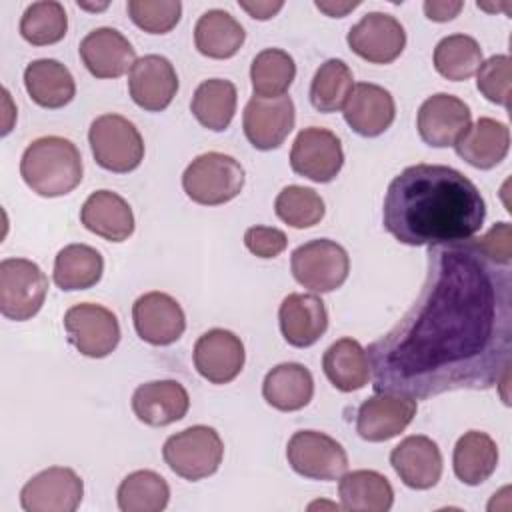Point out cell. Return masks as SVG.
<instances>
[{
    "label": "cell",
    "instance_id": "1",
    "mask_svg": "<svg viewBox=\"0 0 512 512\" xmlns=\"http://www.w3.org/2000/svg\"><path fill=\"white\" fill-rule=\"evenodd\" d=\"M418 300L366 354L376 392L426 400L510 374L512 266L470 240L428 246Z\"/></svg>",
    "mask_w": 512,
    "mask_h": 512
},
{
    "label": "cell",
    "instance_id": "2",
    "mask_svg": "<svg viewBox=\"0 0 512 512\" xmlns=\"http://www.w3.org/2000/svg\"><path fill=\"white\" fill-rule=\"evenodd\" d=\"M486 218L476 184L444 164H414L388 184L382 222L402 244L436 246L470 240Z\"/></svg>",
    "mask_w": 512,
    "mask_h": 512
},
{
    "label": "cell",
    "instance_id": "3",
    "mask_svg": "<svg viewBox=\"0 0 512 512\" xmlns=\"http://www.w3.org/2000/svg\"><path fill=\"white\" fill-rule=\"evenodd\" d=\"M82 156L76 144L62 136H42L28 144L20 160L26 186L44 198L72 192L82 182Z\"/></svg>",
    "mask_w": 512,
    "mask_h": 512
},
{
    "label": "cell",
    "instance_id": "4",
    "mask_svg": "<svg viewBox=\"0 0 512 512\" xmlns=\"http://www.w3.org/2000/svg\"><path fill=\"white\" fill-rule=\"evenodd\" d=\"M244 186L242 164L222 152L196 156L182 174L186 196L202 206H220L234 200Z\"/></svg>",
    "mask_w": 512,
    "mask_h": 512
},
{
    "label": "cell",
    "instance_id": "5",
    "mask_svg": "<svg viewBox=\"0 0 512 512\" xmlns=\"http://www.w3.org/2000/svg\"><path fill=\"white\" fill-rule=\"evenodd\" d=\"M162 458L176 476L196 482L220 468L224 442L212 426L196 424L172 434L162 446Z\"/></svg>",
    "mask_w": 512,
    "mask_h": 512
},
{
    "label": "cell",
    "instance_id": "6",
    "mask_svg": "<svg viewBox=\"0 0 512 512\" xmlns=\"http://www.w3.org/2000/svg\"><path fill=\"white\" fill-rule=\"evenodd\" d=\"M88 142L96 164L108 172H132L144 158V140L138 128L120 114L94 118L88 130Z\"/></svg>",
    "mask_w": 512,
    "mask_h": 512
},
{
    "label": "cell",
    "instance_id": "7",
    "mask_svg": "<svg viewBox=\"0 0 512 512\" xmlns=\"http://www.w3.org/2000/svg\"><path fill=\"white\" fill-rule=\"evenodd\" d=\"M294 280L314 294L340 288L350 272V258L344 246L328 238L300 244L290 258Z\"/></svg>",
    "mask_w": 512,
    "mask_h": 512
},
{
    "label": "cell",
    "instance_id": "8",
    "mask_svg": "<svg viewBox=\"0 0 512 512\" xmlns=\"http://www.w3.org/2000/svg\"><path fill=\"white\" fill-rule=\"evenodd\" d=\"M48 294V278L42 268L26 258L0 262V312L8 320L24 322L36 316Z\"/></svg>",
    "mask_w": 512,
    "mask_h": 512
},
{
    "label": "cell",
    "instance_id": "9",
    "mask_svg": "<svg viewBox=\"0 0 512 512\" xmlns=\"http://www.w3.org/2000/svg\"><path fill=\"white\" fill-rule=\"evenodd\" d=\"M286 458L292 470L310 480H340L348 470V454L338 440L318 430H298L290 436Z\"/></svg>",
    "mask_w": 512,
    "mask_h": 512
},
{
    "label": "cell",
    "instance_id": "10",
    "mask_svg": "<svg viewBox=\"0 0 512 512\" xmlns=\"http://www.w3.org/2000/svg\"><path fill=\"white\" fill-rule=\"evenodd\" d=\"M64 330L70 344L88 358H106L120 342V324L112 310L92 302H80L66 310Z\"/></svg>",
    "mask_w": 512,
    "mask_h": 512
},
{
    "label": "cell",
    "instance_id": "11",
    "mask_svg": "<svg viewBox=\"0 0 512 512\" xmlns=\"http://www.w3.org/2000/svg\"><path fill=\"white\" fill-rule=\"evenodd\" d=\"M342 164L344 150L332 130L310 126L298 132L290 150V168L298 176L324 184L338 176Z\"/></svg>",
    "mask_w": 512,
    "mask_h": 512
},
{
    "label": "cell",
    "instance_id": "12",
    "mask_svg": "<svg viewBox=\"0 0 512 512\" xmlns=\"http://www.w3.org/2000/svg\"><path fill=\"white\" fill-rule=\"evenodd\" d=\"M84 496L82 478L66 466H50L34 474L20 490L26 512H74Z\"/></svg>",
    "mask_w": 512,
    "mask_h": 512
},
{
    "label": "cell",
    "instance_id": "13",
    "mask_svg": "<svg viewBox=\"0 0 512 512\" xmlns=\"http://www.w3.org/2000/svg\"><path fill=\"white\" fill-rule=\"evenodd\" d=\"M346 42L356 56L372 64H390L404 52L406 32L392 14L368 12L348 30Z\"/></svg>",
    "mask_w": 512,
    "mask_h": 512
},
{
    "label": "cell",
    "instance_id": "14",
    "mask_svg": "<svg viewBox=\"0 0 512 512\" xmlns=\"http://www.w3.org/2000/svg\"><path fill=\"white\" fill-rule=\"evenodd\" d=\"M296 122V110L290 96L262 98L252 96L242 114V128L256 150L278 148Z\"/></svg>",
    "mask_w": 512,
    "mask_h": 512
},
{
    "label": "cell",
    "instance_id": "15",
    "mask_svg": "<svg viewBox=\"0 0 512 512\" xmlns=\"http://www.w3.org/2000/svg\"><path fill=\"white\" fill-rule=\"evenodd\" d=\"M472 124V112L458 96L438 92L422 102L418 108V134L434 148L454 146Z\"/></svg>",
    "mask_w": 512,
    "mask_h": 512
},
{
    "label": "cell",
    "instance_id": "16",
    "mask_svg": "<svg viewBox=\"0 0 512 512\" xmlns=\"http://www.w3.org/2000/svg\"><path fill=\"white\" fill-rule=\"evenodd\" d=\"M136 334L152 346H168L180 340L186 330V316L176 298L152 290L136 298L132 306Z\"/></svg>",
    "mask_w": 512,
    "mask_h": 512
},
{
    "label": "cell",
    "instance_id": "17",
    "mask_svg": "<svg viewBox=\"0 0 512 512\" xmlns=\"http://www.w3.org/2000/svg\"><path fill=\"white\" fill-rule=\"evenodd\" d=\"M418 404L414 398L400 394L376 392L364 400L356 414V432L368 442H384L400 432L414 420Z\"/></svg>",
    "mask_w": 512,
    "mask_h": 512
},
{
    "label": "cell",
    "instance_id": "18",
    "mask_svg": "<svg viewBox=\"0 0 512 512\" xmlns=\"http://www.w3.org/2000/svg\"><path fill=\"white\" fill-rule=\"evenodd\" d=\"M128 92L146 112H162L178 92V74L172 62L160 54L138 58L128 72Z\"/></svg>",
    "mask_w": 512,
    "mask_h": 512
},
{
    "label": "cell",
    "instance_id": "19",
    "mask_svg": "<svg viewBox=\"0 0 512 512\" xmlns=\"http://www.w3.org/2000/svg\"><path fill=\"white\" fill-rule=\"evenodd\" d=\"M192 358L202 378L212 384H228L242 372L246 354L242 340L234 332L212 328L196 340Z\"/></svg>",
    "mask_w": 512,
    "mask_h": 512
},
{
    "label": "cell",
    "instance_id": "20",
    "mask_svg": "<svg viewBox=\"0 0 512 512\" xmlns=\"http://www.w3.org/2000/svg\"><path fill=\"white\" fill-rule=\"evenodd\" d=\"M78 54L96 78H120L130 72L136 58V50L128 38L110 26H100L88 32L78 46Z\"/></svg>",
    "mask_w": 512,
    "mask_h": 512
},
{
    "label": "cell",
    "instance_id": "21",
    "mask_svg": "<svg viewBox=\"0 0 512 512\" xmlns=\"http://www.w3.org/2000/svg\"><path fill=\"white\" fill-rule=\"evenodd\" d=\"M346 124L364 138L380 136L396 118V104L392 94L372 82L354 84L344 108Z\"/></svg>",
    "mask_w": 512,
    "mask_h": 512
},
{
    "label": "cell",
    "instance_id": "22",
    "mask_svg": "<svg viewBox=\"0 0 512 512\" xmlns=\"http://www.w3.org/2000/svg\"><path fill=\"white\" fill-rule=\"evenodd\" d=\"M390 464L400 480L414 490H428L442 476V452L438 444L422 434L406 436L390 452Z\"/></svg>",
    "mask_w": 512,
    "mask_h": 512
},
{
    "label": "cell",
    "instance_id": "23",
    "mask_svg": "<svg viewBox=\"0 0 512 512\" xmlns=\"http://www.w3.org/2000/svg\"><path fill=\"white\" fill-rule=\"evenodd\" d=\"M278 322L290 346L306 348L316 344L328 328V312L320 296L292 292L278 308Z\"/></svg>",
    "mask_w": 512,
    "mask_h": 512
},
{
    "label": "cell",
    "instance_id": "24",
    "mask_svg": "<svg viewBox=\"0 0 512 512\" xmlns=\"http://www.w3.org/2000/svg\"><path fill=\"white\" fill-rule=\"evenodd\" d=\"M190 396L178 380H152L132 394V412L146 426H168L186 416Z\"/></svg>",
    "mask_w": 512,
    "mask_h": 512
},
{
    "label": "cell",
    "instance_id": "25",
    "mask_svg": "<svg viewBox=\"0 0 512 512\" xmlns=\"http://www.w3.org/2000/svg\"><path fill=\"white\" fill-rule=\"evenodd\" d=\"M80 222L86 230L110 242H124L134 232L130 204L112 190L92 192L80 208Z\"/></svg>",
    "mask_w": 512,
    "mask_h": 512
},
{
    "label": "cell",
    "instance_id": "26",
    "mask_svg": "<svg viewBox=\"0 0 512 512\" xmlns=\"http://www.w3.org/2000/svg\"><path fill=\"white\" fill-rule=\"evenodd\" d=\"M454 148L470 166L490 170L498 166L510 150V128L504 122L482 116L470 124Z\"/></svg>",
    "mask_w": 512,
    "mask_h": 512
},
{
    "label": "cell",
    "instance_id": "27",
    "mask_svg": "<svg viewBox=\"0 0 512 512\" xmlns=\"http://www.w3.org/2000/svg\"><path fill=\"white\" fill-rule=\"evenodd\" d=\"M262 396L280 412L300 410L314 396V378L304 364L282 362L264 376Z\"/></svg>",
    "mask_w": 512,
    "mask_h": 512
},
{
    "label": "cell",
    "instance_id": "28",
    "mask_svg": "<svg viewBox=\"0 0 512 512\" xmlns=\"http://www.w3.org/2000/svg\"><path fill=\"white\" fill-rule=\"evenodd\" d=\"M24 86L28 96L42 108H62L76 94V82L70 70L54 60H32L24 70Z\"/></svg>",
    "mask_w": 512,
    "mask_h": 512
},
{
    "label": "cell",
    "instance_id": "29",
    "mask_svg": "<svg viewBox=\"0 0 512 512\" xmlns=\"http://www.w3.org/2000/svg\"><path fill=\"white\" fill-rule=\"evenodd\" d=\"M322 370L340 392H354L368 384L370 362L366 350L354 338H340L322 356Z\"/></svg>",
    "mask_w": 512,
    "mask_h": 512
},
{
    "label": "cell",
    "instance_id": "30",
    "mask_svg": "<svg viewBox=\"0 0 512 512\" xmlns=\"http://www.w3.org/2000/svg\"><path fill=\"white\" fill-rule=\"evenodd\" d=\"M338 494L342 508L352 512H388L394 504L392 484L376 470L344 472Z\"/></svg>",
    "mask_w": 512,
    "mask_h": 512
},
{
    "label": "cell",
    "instance_id": "31",
    "mask_svg": "<svg viewBox=\"0 0 512 512\" xmlns=\"http://www.w3.org/2000/svg\"><path fill=\"white\" fill-rule=\"evenodd\" d=\"M242 24L226 10H206L194 26V44L200 54L216 60L232 58L244 44Z\"/></svg>",
    "mask_w": 512,
    "mask_h": 512
},
{
    "label": "cell",
    "instance_id": "32",
    "mask_svg": "<svg viewBox=\"0 0 512 512\" xmlns=\"http://www.w3.org/2000/svg\"><path fill=\"white\" fill-rule=\"evenodd\" d=\"M452 466L460 482L478 486L494 474L498 466V446L486 432L468 430L454 446Z\"/></svg>",
    "mask_w": 512,
    "mask_h": 512
},
{
    "label": "cell",
    "instance_id": "33",
    "mask_svg": "<svg viewBox=\"0 0 512 512\" xmlns=\"http://www.w3.org/2000/svg\"><path fill=\"white\" fill-rule=\"evenodd\" d=\"M104 272L102 254L88 244H68L54 258V284L64 292L96 286Z\"/></svg>",
    "mask_w": 512,
    "mask_h": 512
},
{
    "label": "cell",
    "instance_id": "34",
    "mask_svg": "<svg viewBox=\"0 0 512 512\" xmlns=\"http://www.w3.org/2000/svg\"><path fill=\"white\" fill-rule=\"evenodd\" d=\"M238 92L234 82L224 78H210L194 90L190 110L194 118L212 132H222L230 126L236 112Z\"/></svg>",
    "mask_w": 512,
    "mask_h": 512
},
{
    "label": "cell",
    "instance_id": "35",
    "mask_svg": "<svg viewBox=\"0 0 512 512\" xmlns=\"http://www.w3.org/2000/svg\"><path fill=\"white\" fill-rule=\"evenodd\" d=\"M116 498L122 512H160L168 506L170 486L154 470H134L120 482Z\"/></svg>",
    "mask_w": 512,
    "mask_h": 512
},
{
    "label": "cell",
    "instance_id": "36",
    "mask_svg": "<svg viewBox=\"0 0 512 512\" xmlns=\"http://www.w3.org/2000/svg\"><path fill=\"white\" fill-rule=\"evenodd\" d=\"M296 78L294 58L280 48H264L250 66V82L254 96L278 98L288 92Z\"/></svg>",
    "mask_w": 512,
    "mask_h": 512
},
{
    "label": "cell",
    "instance_id": "37",
    "mask_svg": "<svg viewBox=\"0 0 512 512\" xmlns=\"http://www.w3.org/2000/svg\"><path fill=\"white\" fill-rule=\"evenodd\" d=\"M482 64V48L468 34H450L434 48V68L452 82L468 80Z\"/></svg>",
    "mask_w": 512,
    "mask_h": 512
},
{
    "label": "cell",
    "instance_id": "38",
    "mask_svg": "<svg viewBox=\"0 0 512 512\" xmlns=\"http://www.w3.org/2000/svg\"><path fill=\"white\" fill-rule=\"evenodd\" d=\"M354 88L350 66L340 58H330L316 70L310 84V102L318 112L330 114L344 108Z\"/></svg>",
    "mask_w": 512,
    "mask_h": 512
},
{
    "label": "cell",
    "instance_id": "39",
    "mask_svg": "<svg viewBox=\"0 0 512 512\" xmlns=\"http://www.w3.org/2000/svg\"><path fill=\"white\" fill-rule=\"evenodd\" d=\"M68 16L60 2L40 0L32 2L20 18V34L32 46L56 44L66 36Z\"/></svg>",
    "mask_w": 512,
    "mask_h": 512
},
{
    "label": "cell",
    "instance_id": "40",
    "mask_svg": "<svg viewBox=\"0 0 512 512\" xmlns=\"http://www.w3.org/2000/svg\"><path fill=\"white\" fill-rule=\"evenodd\" d=\"M276 216L292 228H310L324 218V200L312 188L290 184L274 200Z\"/></svg>",
    "mask_w": 512,
    "mask_h": 512
},
{
    "label": "cell",
    "instance_id": "41",
    "mask_svg": "<svg viewBox=\"0 0 512 512\" xmlns=\"http://www.w3.org/2000/svg\"><path fill=\"white\" fill-rule=\"evenodd\" d=\"M126 10L130 20L148 34L170 32L182 16L178 0H128Z\"/></svg>",
    "mask_w": 512,
    "mask_h": 512
},
{
    "label": "cell",
    "instance_id": "42",
    "mask_svg": "<svg viewBox=\"0 0 512 512\" xmlns=\"http://www.w3.org/2000/svg\"><path fill=\"white\" fill-rule=\"evenodd\" d=\"M510 78L512 62L508 54H494L484 60L476 72V86L482 96L498 106L508 108L510 104Z\"/></svg>",
    "mask_w": 512,
    "mask_h": 512
},
{
    "label": "cell",
    "instance_id": "43",
    "mask_svg": "<svg viewBox=\"0 0 512 512\" xmlns=\"http://www.w3.org/2000/svg\"><path fill=\"white\" fill-rule=\"evenodd\" d=\"M246 248L258 258H276L288 246V238L274 226H250L244 232Z\"/></svg>",
    "mask_w": 512,
    "mask_h": 512
},
{
    "label": "cell",
    "instance_id": "44",
    "mask_svg": "<svg viewBox=\"0 0 512 512\" xmlns=\"http://www.w3.org/2000/svg\"><path fill=\"white\" fill-rule=\"evenodd\" d=\"M512 234L508 222L494 224L482 238H476L474 242L478 248L494 262L498 264H510L512 262Z\"/></svg>",
    "mask_w": 512,
    "mask_h": 512
},
{
    "label": "cell",
    "instance_id": "45",
    "mask_svg": "<svg viewBox=\"0 0 512 512\" xmlns=\"http://www.w3.org/2000/svg\"><path fill=\"white\" fill-rule=\"evenodd\" d=\"M424 14L426 18L434 22H448L460 14L464 8V2H452V0H426L424 2Z\"/></svg>",
    "mask_w": 512,
    "mask_h": 512
},
{
    "label": "cell",
    "instance_id": "46",
    "mask_svg": "<svg viewBox=\"0 0 512 512\" xmlns=\"http://www.w3.org/2000/svg\"><path fill=\"white\" fill-rule=\"evenodd\" d=\"M238 6L242 10H246L256 20H270L284 8V2L282 0H274V2H270V0H254V2L240 0Z\"/></svg>",
    "mask_w": 512,
    "mask_h": 512
},
{
    "label": "cell",
    "instance_id": "47",
    "mask_svg": "<svg viewBox=\"0 0 512 512\" xmlns=\"http://www.w3.org/2000/svg\"><path fill=\"white\" fill-rule=\"evenodd\" d=\"M356 6H360V2H316V8L332 18H342Z\"/></svg>",
    "mask_w": 512,
    "mask_h": 512
},
{
    "label": "cell",
    "instance_id": "48",
    "mask_svg": "<svg viewBox=\"0 0 512 512\" xmlns=\"http://www.w3.org/2000/svg\"><path fill=\"white\" fill-rule=\"evenodd\" d=\"M80 8H86V10H104L108 6V2H102V4H84V2H78Z\"/></svg>",
    "mask_w": 512,
    "mask_h": 512
}]
</instances>
